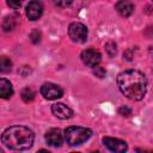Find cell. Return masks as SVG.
<instances>
[{
    "mask_svg": "<svg viewBox=\"0 0 153 153\" xmlns=\"http://www.w3.org/2000/svg\"><path fill=\"white\" fill-rule=\"evenodd\" d=\"M117 85L120 91L131 100H140L147 91L146 76L135 69H128L118 74Z\"/></svg>",
    "mask_w": 153,
    "mask_h": 153,
    "instance_id": "cell-1",
    "label": "cell"
},
{
    "mask_svg": "<svg viewBox=\"0 0 153 153\" xmlns=\"http://www.w3.org/2000/svg\"><path fill=\"white\" fill-rule=\"evenodd\" d=\"M35 135L31 129L23 126H12L4 130L1 135L2 143L13 151H26L32 147Z\"/></svg>",
    "mask_w": 153,
    "mask_h": 153,
    "instance_id": "cell-2",
    "label": "cell"
},
{
    "mask_svg": "<svg viewBox=\"0 0 153 153\" xmlns=\"http://www.w3.org/2000/svg\"><path fill=\"white\" fill-rule=\"evenodd\" d=\"M92 131L85 127H68L65 130V140L69 146H78L90 139Z\"/></svg>",
    "mask_w": 153,
    "mask_h": 153,
    "instance_id": "cell-3",
    "label": "cell"
},
{
    "mask_svg": "<svg viewBox=\"0 0 153 153\" xmlns=\"http://www.w3.org/2000/svg\"><path fill=\"white\" fill-rule=\"evenodd\" d=\"M68 35L72 41L84 43L87 38V27L81 23H72L68 26Z\"/></svg>",
    "mask_w": 153,
    "mask_h": 153,
    "instance_id": "cell-4",
    "label": "cell"
},
{
    "mask_svg": "<svg viewBox=\"0 0 153 153\" xmlns=\"http://www.w3.org/2000/svg\"><path fill=\"white\" fill-rule=\"evenodd\" d=\"M41 93L42 96L48 99V100H54V99H57V98H61L62 94H63V91L62 88L56 85V84H53V82H45L41 86Z\"/></svg>",
    "mask_w": 153,
    "mask_h": 153,
    "instance_id": "cell-5",
    "label": "cell"
},
{
    "mask_svg": "<svg viewBox=\"0 0 153 153\" xmlns=\"http://www.w3.org/2000/svg\"><path fill=\"white\" fill-rule=\"evenodd\" d=\"M81 60L82 62L88 66V67H96L99 65L100 60H102V55L98 50L96 49H86L81 53Z\"/></svg>",
    "mask_w": 153,
    "mask_h": 153,
    "instance_id": "cell-6",
    "label": "cell"
},
{
    "mask_svg": "<svg viewBox=\"0 0 153 153\" xmlns=\"http://www.w3.org/2000/svg\"><path fill=\"white\" fill-rule=\"evenodd\" d=\"M45 141L49 146L53 147H60L63 142V134L57 128H51L45 134Z\"/></svg>",
    "mask_w": 153,
    "mask_h": 153,
    "instance_id": "cell-7",
    "label": "cell"
},
{
    "mask_svg": "<svg viewBox=\"0 0 153 153\" xmlns=\"http://www.w3.org/2000/svg\"><path fill=\"white\" fill-rule=\"evenodd\" d=\"M103 143L111 152H118V153H121V152L127 151V143L123 140H120V139L106 136V137L103 139Z\"/></svg>",
    "mask_w": 153,
    "mask_h": 153,
    "instance_id": "cell-8",
    "label": "cell"
},
{
    "mask_svg": "<svg viewBox=\"0 0 153 153\" xmlns=\"http://www.w3.org/2000/svg\"><path fill=\"white\" fill-rule=\"evenodd\" d=\"M43 13V6L39 1H31L29 2V5L26 6V16L30 20H37L41 18Z\"/></svg>",
    "mask_w": 153,
    "mask_h": 153,
    "instance_id": "cell-9",
    "label": "cell"
},
{
    "mask_svg": "<svg viewBox=\"0 0 153 153\" xmlns=\"http://www.w3.org/2000/svg\"><path fill=\"white\" fill-rule=\"evenodd\" d=\"M51 112L61 120H67L73 116V110L63 103H56L51 106Z\"/></svg>",
    "mask_w": 153,
    "mask_h": 153,
    "instance_id": "cell-10",
    "label": "cell"
},
{
    "mask_svg": "<svg viewBox=\"0 0 153 153\" xmlns=\"http://www.w3.org/2000/svg\"><path fill=\"white\" fill-rule=\"evenodd\" d=\"M116 10L122 17H129L134 11V5L129 0H120L116 4Z\"/></svg>",
    "mask_w": 153,
    "mask_h": 153,
    "instance_id": "cell-11",
    "label": "cell"
},
{
    "mask_svg": "<svg viewBox=\"0 0 153 153\" xmlns=\"http://www.w3.org/2000/svg\"><path fill=\"white\" fill-rule=\"evenodd\" d=\"M12 94H13L12 84L5 78H0V98L8 99Z\"/></svg>",
    "mask_w": 153,
    "mask_h": 153,
    "instance_id": "cell-12",
    "label": "cell"
},
{
    "mask_svg": "<svg viewBox=\"0 0 153 153\" xmlns=\"http://www.w3.org/2000/svg\"><path fill=\"white\" fill-rule=\"evenodd\" d=\"M18 19H19V17H18L17 14L7 16V17L5 18V22H4V25H2L4 30H5V31H11V30H13V29L17 26V24H18Z\"/></svg>",
    "mask_w": 153,
    "mask_h": 153,
    "instance_id": "cell-13",
    "label": "cell"
},
{
    "mask_svg": "<svg viewBox=\"0 0 153 153\" xmlns=\"http://www.w3.org/2000/svg\"><path fill=\"white\" fill-rule=\"evenodd\" d=\"M12 69V61L7 56L0 57V72L1 73H8Z\"/></svg>",
    "mask_w": 153,
    "mask_h": 153,
    "instance_id": "cell-14",
    "label": "cell"
},
{
    "mask_svg": "<svg viewBox=\"0 0 153 153\" xmlns=\"http://www.w3.org/2000/svg\"><path fill=\"white\" fill-rule=\"evenodd\" d=\"M33 97H35V92L31 88L26 87L22 91V98H23L24 102H31L33 99Z\"/></svg>",
    "mask_w": 153,
    "mask_h": 153,
    "instance_id": "cell-15",
    "label": "cell"
},
{
    "mask_svg": "<svg viewBox=\"0 0 153 153\" xmlns=\"http://www.w3.org/2000/svg\"><path fill=\"white\" fill-rule=\"evenodd\" d=\"M6 1H7V5H8L11 8L17 10V8H19V7L22 6V4H23L24 0H6Z\"/></svg>",
    "mask_w": 153,
    "mask_h": 153,
    "instance_id": "cell-16",
    "label": "cell"
},
{
    "mask_svg": "<svg viewBox=\"0 0 153 153\" xmlns=\"http://www.w3.org/2000/svg\"><path fill=\"white\" fill-rule=\"evenodd\" d=\"M53 2L60 7H66V6H69L73 2V0H53Z\"/></svg>",
    "mask_w": 153,
    "mask_h": 153,
    "instance_id": "cell-17",
    "label": "cell"
},
{
    "mask_svg": "<svg viewBox=\"0 0 153 153\" xmlns=\"http://www.w3.org/2000/svg\"><path fill=\"white\" fill-rule=\"evenodd\" d=\"M124 112H127V115H128V116H129V115L131 114V111H130V109H128L127 106H122V108L120 109V114H122V115H123Z\"/></svg>",
    "mask_w": 153,
    "mask_h": 153,
    "instance_id": "cell-18",
    "label": "cell"
},
{
    "mask_svg": "<svg viewBox=\"0 0 153 153\" xmlns=\"http://www.w3.org/2000/svg\"><path fill=\"white\" fill-rule=\"evenodd\" d=\"M2 152H4V151H2V148H0V153H2Z\"/></svg>",
    "mask_w": 153,
    "mask_h": 153,
    "instance_id": "cell-19",
    "label": "cell"
}]
</instances>
